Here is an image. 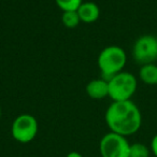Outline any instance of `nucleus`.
I'll return each mask as SVG.
<instances>
[{"label":"nucleus","mask_w":157,"mask_h":157,"mask_svg":"<svg viewBox=\"0 0 157 157\" xmlns=\"http://www.w3.org/2000/svg\"><path fill=\"white\" fill-rule=\"evenodd\" d=\"M39 129L38 121L31 114H21L14 118L11 126L12 137L20 143H29L36 138Z\"/></svg>","instance_id":"obj_5"},{"label":"nucleus","mask_w":157,"mask_h":157,"mask_svg":"<svg viewBox=\"0 0 157 157\" xmlns=\"http://www.w3.org/2000/svg\"><path fill=\"white\" fill-rule=\"evenodd\" d=\"M66 157H83L78 152H75V151H72V152L68 153V155Z\"/></svg>","instance_id":"obj_14"},{"label":"nucleus","mask_w":157,"mask_h":157,"mask_svg":"<svg viewBox=\"0 0 157 157\" xmlns=\"http://www.w3.org/2000/svg\"><path fill=\"white\" fill-rule=\"evenodd\" d=\"M139 78L143 83L147 85H157V65H142L139 70Z\"/></svg>","instance_id":"obj_9"},{"label":"nucleus","mask_w":157,"mask_h":157,"mask_svg":"<svg viewBox=\"0 0 157 157\" xmlns=\"http://www.w3.org/2000/svg\"><path fill=\"white\" fill-rule=\"evenodd\" d=\"M86 93L92 99H103L109 97V83L105 78H95L86 85Z\"/></svg>","instance_id":"obj_7"},{"label":"nucleus","mask_w":157,"mask_h":157,"mask_svg":"<svg viewBox=\"0 0 157 157\" xmlns=\"http://www.w3.org/2000/svg\"><path fill=\"white\" fill-rule=\"evenodd\" d=\"M109 97L113 101L131 100L137 92V78L132 73L122 71L112 76L109 81Z\"/></svg>","instance_id":"obj_3"},{"label":"nucleus","mask_w":157,"mask_h":157,"mask_svg":"<svg viewBox=\"0 0 157 157\" xmlns=\"http://www.w3.org/2000/svg\"><path fill=\"white\" fill-rule=\"evenodd\" d=\"M130 143L127 137L115 132H108L100 140L99 152L101 157H129Z\"/></svg>","instance_id":"obj_4"},{"label":"nucleus","mask_w":157,"mask_h":157,"mask_svg":"<svg viewBox=\"0 0 157 157\" xmlns=\"http://www.w3.org/2000/svg\"><path fill=\"white\" fill-rule=\"evenodd\" d=\"M55 2L63 12L78 11L80 6L83 3V0H55Z\"/></svg>","instance_id":"obj_12"},{"label":"nucleus","mask_w":157,"mask_h":157,"mask_svg":"<svg viewBox=\"0 0 157 157\" xmlns=\"http://www.w3.org/2000/svg\"><path fill=\"white\" fill-rule=\"evenodd\" d=\"M132 56L136 63L141 66L154 63L157 60V38L151 35L138 38L133 44Z\"/></svg>","instance_id":"obj_6"},{"label":"nucleus","mask_w":157,"mask_h":157,"mask_svg":"<svg viewBox=\"0 0 157 157\" xmlns=\"http://www.w3.org/2000/svg\"><path fill=\"white\" fill-rule=\"evenodd\" d=\"M156 86H157V85H156Z\"/></svg>","instance_id":"obj_17"},{"label":"nucleus","mask_w":157,"mask_h":157,"mask_svg":"<svg viewBox=\"0 0 157 157\" xmlns=\"http://www.w3.org/2000/svg\"><path fill=\"white\" fill-rule=\"evenodd\" d=\"M151 150L143 143L136 142L130 144L129 157H150Z\"/></svg>","instance_id":"obj_11"},{"label":"nucleus","mask_w":157,"mask_h":157,"mask_svg":"<svg viewBox=\"0 0 157 157\" xmlns=\"http://www.w3.org/2000/svg\"><path fill=\"white\" fill-rule=\"evenodd\" d=\"M127 63V55L124 48L117 45L105 48L98 56V68L103 78L109 81L112 76L123 71Z\"/></svg>","instance_id":"obj_2"},{"label":"nucleus","mask_w":157,"mask_h":157,"mask_svg":"<svg viewBox=\"0 0 157 157\" xmlns=\"http://www.w3.org/2000/svg\"><path fill=\"white\" fill-rule=\"evenodd\" d=\"M61 22L65 27L72 29L78 26V24L81 23V20L78 17V14L76 11H67L63 13Z\"/></svg>","instance_id":"obj_10"},{"label":"nucleus","mask_w":157,"mask_h":157,"mask_svg":"<svg viewBox=\"0 0 157 157\" xmlns=\"http://www.w3.org/2000/svg\"><path fill=\"white\" fill-rule=\"evenodd\" d=\"M105 118L110 131L124 137L136 133L142 125L141 111L131 100L113 101L105 111Z\"/></svg>","instance_id":"obj_1"},{"label":"nucleus","mask_w":157,"mask_h":157,"mask_svg":"<svg viewBox=\"0 0 157 157\" xmlns=\"http://www.w3.org/2000/svg\"><path fill=\"white\" fill-rule=\"evenodd\" d=\"M0 118H1V107H0Z\"/></svg>","instance_id":"obj_15"},{"label":"nucleus","mask_w":157,"mask_h":157,"mask_svg":"<svg viewBox=\"0 0 157 157\" xmlns=\"http://www.w3.org/2000/svg\"><path fill=\"white\" fill-rule=\"evenodd\" d=\"M151 152L155 157H157V133L153 137L152 141H151Z\"/></svg>","instance_id":"obj_13"},{"label":"nucleus","mask_w":157,"mask_h":157,"mask_svg":"<svg viewBox=\"0 0 157 157\" xmlns=\"http://www.w3.org/2000/svg\"><path fill=\"white\" fill-rule=\"evenodd\" d=\"M76 12H78L81 22L86 23V24L96 22L100 16V9L96 3L92 2V1L83 2Z\"/></svg>","instance_id":"obj_8"},{"label":"nucleus","mask_w":157,"mask_h":157,"mask_svg":"<svg viewBox=\"0 0 157 157\" xmlns=\"http://www.w3.org/2000/svg\"><path fill=\"white\" fill-rule=\"evenodd\" d=\"M156 38H157V36H156Z\"/></svg>","instance_id":"obj_16"}]
</instances>
